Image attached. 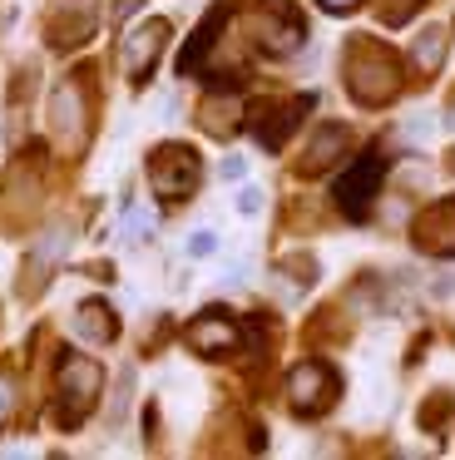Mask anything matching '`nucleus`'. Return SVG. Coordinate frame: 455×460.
<instances>
[{
  "instance_id": "1",
  "label": "nucleus",
  "mask_w": 455,
  "mask_h": 460,
  "mask_svg": "<svg viewBox=\"0 0 455 460\" xmlns=\"http://www.w3.org/2000/svg\"><path fill=\"white\" fill-rule=\"evenodd\" d=\"M376 179H381V159L371 154V159H361V169H352V173L342 179V189H336L342 208H346V213H361V208H366V193L376 189Z\"/></svg>"
}]
</instances>
